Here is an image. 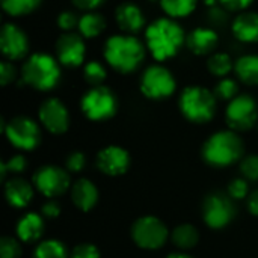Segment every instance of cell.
Listing matches in <instances>:
<instances>
[{"label": "cell", "instance_id": "cell-1", "mask_svg": "<svg viewBox=\"0 0 258 258\" xmlns=\"http://www.w3.org/2000/svg\"><path fill=\"white\" fill-rule=\"evenodd\" d=\"M147 48L156 60L174 57L186 42L183 27L171 17L154 20L145 30Z\"/></svg>", "mask_w": 258, "mask_h": 258}, {"label": "cell", "instance_id": "cell-2", "mask_svg": "<svg viewBox=\"0 0 258 258\" xmlns=\"http://www.w3.org/2000/svg\"><path fill=\"white\" fill-rule=\"evenodd\" d=\"M103 56L106 62L121 74L136 71L145 59V45L133 35H112L106 39Z\"/></svg>", "mask_w": 258, "mask_h": 258}, {"label": "cell", "instance_id": "cell-3", "mask_svg": "<svg viewBox=\"0 0 258 258\" xmlns=\"http://www.w3.org/2000/svg\"><path fill=\"white\" fill-rule=\"evenodd\" d=\"M245 145L234 130H221L213 133L203 145V159L215 168H227L242 160Z\"/></svg>", "mask_w": 258, "mask_h": 258}, {"label": "cell", "instance_id": "cell-4", "mask_svg": "<svg viewBox=\"0 0 258 258\" xmlns=\"http://www.w3.org/2000/svg\"><path fill=\"white\" fill-rule=\"evenodd\" d=\"M23 82L41 92L51 91L60 80V63L56 57L47 53L30 54L21 68Z\"/></svg>", "mask_w": 258, "mask_h": 258}, {"label": "cell", "instance_id": "cell-5", "mask_svg": "<svg viewBox=\"0 0 258 258\" xmlns=\"http://www.w3.org/2000/svg\"><path fill=\"white\" fill-rule=\"evenodd\" d=\"M216 100L215 92L194 85L183 89L178 107L187 121L194 124H206L212 121L216 113Z\"/></svg>", "mask_w": 258, "mask_h": 258}, {"label": "cell", "instance_id": "cell-6", "mask_svg": "<svg viewBox=\"0 0 258 258\" xmlns=\"http://www.w3.org/2000/svg\"><path fill=\"white\" fill-rule=\"evenodd\" d=\"M83 115L91 121H107L118 112V98L107 86H91L80 100Z\"/></svg>", "mask_w": 258, "mask_h": 258}, {"label": "cell", "instance_id": "cell-7", "mask_svg": "<svg viewBox=\"0 0 258 258\" xmlns=\"http://www.w3.org/2000/svg\"><path fill=\"white\" fill-rule=\"evenodd\" d=\"M2 130L9 144L21 151H32L41 142V128L38 122L24 115L15 116L8 122L2 119Z\"/></svg>", "mask_w": 258, "mask_h": 258}, {"label": "cell", "instance_id": "cell-8", "mask_svg": "<svg viewBox=\"0 0 258 258\" xmlns=\"http://www.w3.org/2000/svg\"><path fill=\"white\" fill-rule=\"evenodd\" d=\"M139 88H141V92L148 100L162 101V100L169 98L175 92L177 82H175L174 74L166 67L154 63V65H150L142 73Z\"/></svg>", "mask_w": 258, "mask_h": 258}, {"label": "cell", "instance_id": "cell-9", "mask_svg": "<svg viewBox=\"0 0 258 258\" xmlns=\"http://www.w3.org/2000/svg\"><path fill=\"white\" fill-rule=\"evenodd\" d=\"M237 209L234 200L224 192H212L204 198L203 203V219L213 228L221 230L233 222L236 218Z\"/></svg>", "mask_w": 258, "mask_h": 258}, {"label": "cell", "instance_id": "cell-10", "mask_svg": "<svg viewBox=\"0 0 258 258\" xmlns=\"http://www.w3.org/2000/svg\"><path fill=\"white\" fill-rule=\"evenodd\" d=\"M168 237L169 231L166 225L156 216H142L132 227V239L142 249H160Z\"/></svg>", "mask_w": 258, "mask_h": 258}, {"label": "cell", "instance_id": "cell-11", "mask_svg": "<svg viewBox=\"0 0 258 258\" xmlns=\"http://www.w3.org/2000/svg\"><path fill=\"white\" fill-rule=\"evenodd\" d=\"M227 125L234 132H248L258 121V104L249 94H239L225 109Z\"/></svg>", "mask_w": 258, "mask_h": 258}, {"label": "cell", "instance_id": "cell-12", "mask_svg": "<svg viewBox=\"0 0 258 258\" xmlns=\"http://www.w3.org/2000/svg\"><path fill=\"white\" fill-rule=\"evenodd\" d=\"M33 186L45 198H57L71 187L70 172L56 165H44L35 172Z\"/></svg>", "mask_w": 258, "mask_h": 258}, {"label": "cell", "instance_id": "cell-13", "mask_svg": "<svg viewBox=\"0 0 258 258\" xmlns=\"http://www.w3.org/2000/svg\"><path fill=\"white\" fill-rule=\"evenodd\" d=\"M56 59L60 65L68 68H77L85 62L86 44L80 33L67 32L60 35L54 44Z\"/></svg>", "mask_w": 258, "mask_h": 258}, {"label": "cell", "instance_id": "cell-14", "mask_svg": "<svg viewBox=\"0 0 258 258\" xmlns=\"http://www.w3.org/2000/svg\"><path fill=\"white\" fill-rule=\"evenodd\" d=\"M42 127L51 135H63L70 128V113L67 106L57 98H47L38 110Z\"/></svg>", "mask_w": 258, "mask_h": 258}, {"label": "cell", "instance_id": "cell-15", "mask_svg": "<svg viewBox=\"0 0 258 258\" xmlns=\"http://www.w3.org/2000/svg\"><path fill=\"white\" fill-rule=\"evenodd\" d=\"M29 38L14 23H5L0 30V50L8 60H21L29 53Z\"/></svg>", "mask_w": 258, "mask_h": 258}, {"label": "cell", "instance_id": "cell-16", "mask_svg": "<svg viewBox=\"0 0 258 258\" xmlns=\"http://www.w3.org/2000/svg\"><path fill=\"white\" fill-rule=\"evenodd\" d=\"M97 168L110 177L122 175L130 168V154L118 145H109L97 154Z\"/></svg>", "mask_w": 258, "mask_h": 258}, {"label": "cell", "instance_id": "cell-17", "mask_svg": "<svg viewBox=\"0 0 258 258\" xmlns=\"http://www.w3.org/2000/svg\"><path fill=\"white\" fill-rule=\"evenodd\" d=\"M115 20L118 27L128 35L138 33L145 27V17L141 8L132 2H124L115 9Z\"/></svg>", "mask_w": 258, "mask_h": 258}, {"label": "cell", "instance_id": "cell-18", "mask_svg": "<svg viewBox=\"0 0 258 258\" xmlns=\"http://www.w3.org/2000/svg\"><path fill=\"white\" fill-rule=\"evenodd\" d=\"M186 45L194 54L206 56L218 48L219 36L210 27H197L186 36Z\"/></svg>", "mask_w": 258, "mask_h": 258}, {"label": "cell", "instance_id": "cell-19", "mask_svg": "<svg viewBox=\"0 0 258 258\" xmlns=\"http://www.w3.org/2000/svg\"><path fill=\"white\" fill-rule=\"evenodd\" d=\"M33 187L21 177H12L5 181V197L9 206L15 209L26 207L33 198Z\"/></svg>", "mask_w": 258, "mask_h": 258}, {"label": "cell", "instance_id": "cell-20", "mask_svg": "<svg viewBox=\"0 0 258 258\" xmlns=\"http://www.w3.org/2000/svg\"><path fill=\"white\" fill-rule=\"evenodd\" d=\"M71 200L82 212H89L98 203V189L88 178H79L71 186Z\"/></svg>", "mask_w": 258, "mask_h": 258}, {"label": "cell", "instance_id": "cell-21", "mask_svg": "<svg viewBox=\"0 0 258 258\" xmlns=\"http://www.w3.org/2000/svg\"><path fill=\"white\" fill-rule=\"evenodd\" d=\"M231 30L234 36L242 42H248V44L258 42V14L252 11L240 12L234 18L231 24Z\"/></svg>", "mask_w": 258, "mask_h": 258}, {"label": "cell", "instance_id": "cell-22", "mask_svg": "<svg viewBox=\"0 0 258 258\" xmlns=\"http://www.w3.org/2000/svg\"><path fill=\"white\" fill-rule=\"evenodd\" d=\"M44 234V219L41 215L27 213L17 224V236L24 243H33Z\"/></svg>", "mask_w": 258, "mask_h": 258}, {"label": "cell", "instance_id": "cell-23", "mask_svg": "<svg viewBox=\"0 0 258 258\" xmlns=\"http://www.w3.org/2000/svg\"><path fill=\"white\" fill-rule=\"evenodd\" d=\"M234 71L246 86H258V54L240 56L234 63Z\"/></svg>", "mask_w": 258, "mask_h": 258}, {"label": "cell", "instance_id": "cell-24", "mask_svg": "<svg viewBox=\"0 0 258 258\" xmlns=\"http://www.w3.org/2000/svg\"><path fill=\"white\" fill-rule=\"evenodd\" d=\"M79 33L85 39H92L98 35H101L106 29V20L101 14L97 12H88L83 14L79 20Z\"/></svg>", "mask_w": 258, "mask_h": 258}, {"label": "cell", "instance_id": "cell-25", "mask_svg": "<svg viewBox=\"0 0 258 258\" xmlns=\"http://www.w3.org/2000/svg\"><path fill=\"white\" fill-rule=\"evenodd\" d=\"M171 239L177 248H180L181 251H189L197 246V243L200 240V233L194 225L181 224L174 228Z\"/></svg>", "mask_w": 258, "mask_h": 258}, {"label": "cell", "instance_id": "cell-26", "mask_svg": "<svg viewBox=\"0 0 258 258\" xmlns=\"http://www.w3.org/2000/svg\"><path fill=\"white\" fill-rule=\"evenodd\" d=\"M159 3L168 17L184 18L195 11L198 0H160Z\"/></svg>", "mask_w": 258, "mask_h": 258}, {"label": "cell", "instance_id": "cell-27", "mask_svg": "<svg viewBox=\"0 0 258 258\" xmlns=\"http://www.w3.org/2000/svg\"><path fill=\"white\" fill-rule=\"evenodd\" d=\"M42 0H0L3 11L11 17H23L39 8Z\"/></svg>", "mask_w": 258, "mask_h": 258}, {"label": "cell", "instance_id": "cell-28", "mask_svg": "<svg viewBox=\"0 0 258 258\" xmlns=\"http://www.w3.org/2000/svg\"><path fill=\"white\" fill-rule=\"evenodd\" d=\"M33 258H68V251L62 242L48 239V240L41 242L35 248Z\"/></svg>", "mask_w": 258, "mask_h": 258}, {"label": "cell", "instance_id": "cell-29", "mask_svg": "<svg viewBox=\"0 0 258 258\" xmlns=\"http://www.w3.org/2000/svg\"><path fill=\"white\" fill-rule=\"evenodd\" d=\"M207 70L215 77H227L234 70L233 60L227 53H213L207 60Z\"/></svg>", "mask_w": 258, "mask_h": 258}, {"label": "cell", "instance_id": "cell-30", "mask_svg": "<svg viewBox=\"0 0 258 258\" xmlns=\"http://www.w3.org/2000/svg\"><path fill=\"white\" fill-rule=\"evenodd\" d=\"M83 79L89 86H101L107 79V71L100 62L89 60L83 67Z\"/></svg>", "mask_w": 258, "mask_h": 258}, {"label": "cell", "instance_id": "cell-31", "mask_svg": "<svg viewBox=\"0 0 258 258\" xmlns=\"http://www.w3.org/2000/svg\"><path fill=\"white\" fill-rule=\"evenodd\" d=\"M213 92H215L216 98L224 100V101H231L233 98H236L239 95V83L234 79L224 77L221 82L216 83Z\"/></svg>", "mask_w": 258, "mask_h": 258}, {"label": "cell", "instance_id": "cell-32", "mask_svg": "<svg viewBox=\"0 0 258 258\" xmlns=\"http://www.w3.org/2000/svg\"><path fill=\"white\" fill-rule=\"evenodd\" d=\"M0 257L2 258H20L21 257V245L15 237L3 236L0 239Z\"/></svg>", "mask_w": 258, "mask_h": 258}, {"label": "cell", "instance_id": "cell-33", "mask_svg": "<svg viewBox=\"0 0 258 258\" xmlns=\"http://www.w3.org/2000/svg\"><path fill=\"white\" fill-rule=\"evenodd\" d=\"M240 172L249 181L258 180V154H249L240 160Z\"/></svg>", "mask_w": 258, "mask_h": 258}, {"label": "cell", "instance_id": "cell-34", "mask_svg": "<svg viewBox=\"0 0 258 258\" xmlns=\"http://www.w3.org/2000/svg\"><path fill=\"white\" fill-rule=\"evenodd\" d=\"M228 195L234 200H245L249 195V186H248V180L246 178H234L230 184H228Z\"/></svg>", "mask_w": 258, "mask_h": 258}, {"label": "cell", "instance_id": "cell-35", "mask_svg": "<svg viewBox=\"0 0 258 258\" xmlns=\"http://www.w3.org/2000/svg\"><path fill=\"white\" fill-rule=\"evenodd\" d=\"M79 20H80V17H77L73 11H63L57 15L56 23H57L59 29H62L65 32H71L73 29L79 27Z\"/></svg>", "mask_w": 258, "mask_h": 258}, {"label": "cell", "instance_id": "cell-36", "mask_svg": "<svg viewBox=\"0 0 258 258\" xmlns=\"http://www.w3.org/2000/svg\"><path fill=\"white\" fill-rule=\"evenodd\" d=\"M85 165H86V157L80 151L70 153L65 160V166H67L68 172H80L85 168Z\"/></svg>", "mask_w": 258, "mask_h": 258}, {"label": "cell", "instance_id": "cell-37", "mask_svg": "<svg viewBox=\"0 0 258 258\" xmlns=\"http://www.w3.org/2000/svg\"><path fill=\"white\" fill-rule=\"evenodd\" d=\"M15 79H17V68L8 59L2 60V63H0V83H2V86L11 85Z\"/></svg>", "mask_w": 258, "mask_h": 258}, {"label": "cell", "instance_id": "cell-38", "mask_svg": "<svg viewBox=\"0 0 258 258\" xmlns=\"http://www.w3.org/2000/svg\"><path fill=\"white\" fill-rule=\"evenodd\" d=\"M71 258H100V251L92 243H80L73 249Z\"/></svg>", "mask_w": 258, "mask_h": 258}, {"label": "cell", "instance_id": "cell-39", "mask_svg": "<svg viewBox=\"0 0 258 258\" xmlns=\"http://www.w3.org/2000/svg\"><path fill=\"white\" fill-rule=\"evenodd\" d=\"M5 166H6L8 172H11V174H21L26 169V166H27V160H26L24 156L15 154L9 160L5 162Z\"/></svg>", "mask_w": 258, "mask_h": 258}, {"label": "cell", "instance_id": "cell-40", "mask_svg": "<svg viewBox=\"0 0 258 258\" xmlns=\"http://www.w3.org/2000/svg\"><path fill=\"white\" fill-rule=\"evenodd\" d=\"M254 0H219L221 6H224L228 12H243L252 5Z\"/></svg>", "mask_w": 258, "mask_h": 258}, {"label": "cell", "instance_id": "cell-41", "mask_svg": "<svg viewBox=\"0 0 258 258\" xmlns=\"http://www.w3.org/2000/svg\"><path fill=\"white\" fill-rule=\"evenodd\" d=\"M209 18L213 24H224L227 23L228 20V11L224 8V6H213L210 8V12H209Z\"/></svg>", "mask_w": 258, "mask_h": 258}, {"label": "cell", "instance_id": "cell-42", "mask_svg": "<svg viewBox=\"0 0 258 258\" xmlns=\"http://www.w3.org/2000/svg\"><path fill=\"white\" fill-rule=\"evenodd\" d=\"M41 212H42V216H45L48 219H54V218H57L60 215V206H59L57 201L48 200L47 203H44Z\"/></svg>", "mask_w": 258, "mask_h": 258}, {"label": "cell", "instance_id": "cell-43", "mask_svg": "<svg viewBox=\"0 0 258 258\" xmlns=\"http://www.w3.org/2000/svg\"><path fill=\"white\" fill-rule=\"evenodd\" d=\"M73 5L77 8V9H82V11H94L97 8H100L106 0H71Z\"/></svg>", "mask_w": 258, "mask_h": 258}, {"label": "cell", "instance_id": "cell-44", "mask_svg": "<svg viewBox=\"0 0 258 258\" xmlns=\"http://www.w3.org/2000/svg\"><path fill=\"white\" fill-rule=\"evenodd\" d=\"M246 207H248V210H249L251 215L258 216V189L248 195V198H246Z\"/></svg>", "mask_w": 258, "mask_h": 258}, {"label": "cell", "instance_id": "cell-45", "mask_svg": "<svg viewBox=\"0 0 258 258\" xmlns=\"http://www.w3.org/2000/svg\"><path fill=\"white\" fill-rule=\"evenodd\" d=\"M166 258H194V257H190V255H187V254H184V252H174V254L168 255Z\"/></svg>", "mask_w": 258, "mask_h": 258}, {"label": "cell", "instance_id": "cell-46", "mask_svg": "<svg viewBox=\"0 0 258 258\" xmlns=\"http://www.w3.org/2000/svg\"><path fill=\"white\" fill-rule=\"evenodd\" d=\"M204 3H206L209 8H213V6L218 5V0H204Z\"/></svg>", "mask_w": 258, "mask_h": 258}, {"label": "cell", "instance_id": "cell-47", "mask_svg": "<svg viewBox=\"0 0 258 258\" xmlns=\"http://www.w3.org/2000/svg\"><path fill=\"white\" fill-rule=\"evenodd\" d=\"M150 2H160V0H150Z\"/></svg>", "mask_w": 258, "mask_h": 258}]
</instances>
